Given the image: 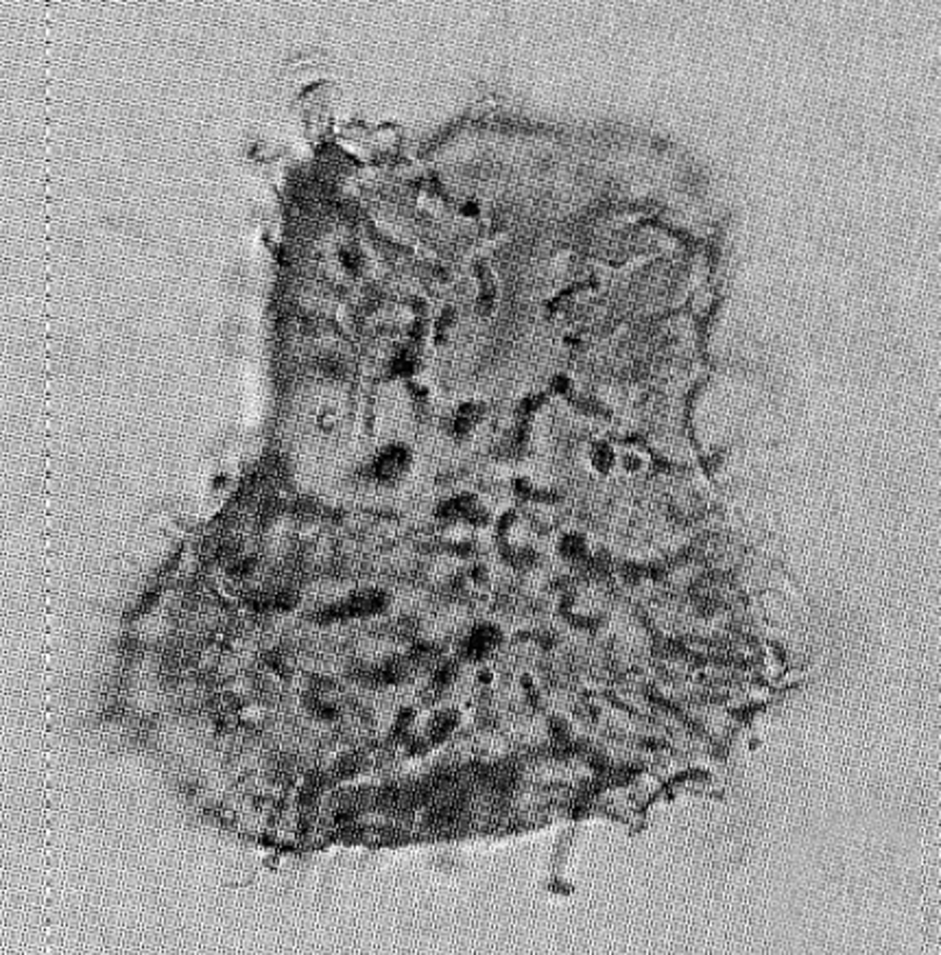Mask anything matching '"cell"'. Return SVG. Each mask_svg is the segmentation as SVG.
Masks as SVG:
<instances>
[{"instance_id":"cell-1","label":"cell","mask_w":941,"mask_h":955,"mask_svg":"<svg viewBox=\"0 0 941 955\" xmlns=\"http://www.w3.org/2000/svg\"><path fill=\"white\" fill-rule=\"evenodd\" d=\"M405 466H407V453L402 448H389L380 457V462L376 464V473L383 479H391V477H397Z\"/></svg>"},{"instance_id":"cell-2","label":"cell","mask_w":941,"mask_h":955,"mask_svg":"<svg viewBox=\"0 0 941 955\" xmlns=\"http://www.w3.org/2000/svg\"><path fill=\"white\" fill-rule=\"evenodd\" d=\"M494 641H496V636H494V632H492L489 628H481V630H477L472 636H469V647H467L469 656H474V658H477V656L487 654V651L492 649Z\"/></svg>"}]
</instances>
